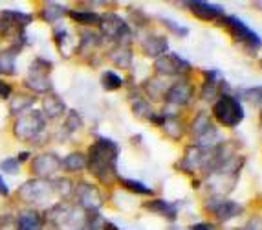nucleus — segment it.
Returning <instances> with one entry per match:
<instances>
[{
    "label": "nucleus",
    "instance_id": "obj_1",
    "mask_svg": "<svg viewBox=\"0 0 262 230\" xmlns=\"http://www.w3.org/2000/svg\"><path fill=\"white\" fill-rule=\"evenodd\" d=\"M118 146L112 140L99 138V140L90 147L88 153V168L94 171L96 177H110L116 175V160H118Z\"/></svg>",
    "mask_w": 262,
    "mask_h": 230
},
{
    "label": "nucleus",
    "instance_id": "obj_2",
    "mask_svg": "<svg viewBox=\"0 0 262 230\" xmlns=\"http://www.w3.org/2000/svg\"><path fill=\"white\" fill-rule=\"evenodd\" d=\"M213 116L226 127H235L244 118V111L238 100L231 96H220V100L213 105Z\"/></svg>",
    "mask_w": 262,
    "mask_h": 230
},
{
    "label": "nucleus",
    "instance_id": "obj_3",
    "mask_svg": "<svg viewBox=\"0 0 262 230\" xmlns=\"http://www.w3.org/2000/svg\"><path fill=\"white\" fill-rule=\"evenodd\" d=\"M224 24L229 30L233 37H235L238 43L246 45L249 50H258L262 46V39L255 33L253 30H249L242 21H238L236 17H224Z\"/></svg>",
    "mask_w": 262,
    "mask_h": 230
},
{
    "label": "nucleus",
    "instance_id": "obj_4",
    "mask_svg": "<svg viewBox=\"0 0 262 230\" xmlns=\"http://www.w3.org/2000/svg\"><path fill=\"white\" fill-rule=\"evenodd\" d=\"M154 68L160 74L174 75V74H185V72H189L191 70V65L172 53V55H160L156 59V63H154Z\"/></svg>",
    "mask_w": 262,
    "mask_h": 230
},
{
    "label": "nucleus",
    "instance_id": "obj_5",
    "mask_svg": "<svg viewBox=\"0 0 262 230\" xmlns=\"http://www.w3.org/2000/svg\"><path fill=\"white\" fill-rule=\"evenodd\" d=\"M62 169V160H59L55 155H40L31 162V173H35L37 177H50L55 171Z\"/></svg>",
    "mask_w": 262,
    "mask_h": 230
},
{
    "label": "nucleus",
    "instance_id": "obj_6",
    "mask_svg": "<svg viewBox=\"0 0 262 230\" xmlns=\"http://www.w3.org/2000/svg\"><path fill=\"white\" fill-rule=\"evenodd\" d=\"M42 217L35 210H24L17 216V230H42Z\"/></svg>",
    "mask_w": 262,
    "mask_h": 230
},
{
    "label": "nucleus",
    "instance_id": "obj_7",
    "mask_svg": "<svg viewBox=\"0 0 262 230\" xmlns=\"http://www.w3.org/2000/svg\"><path fill=\"white\" fill-rule=\"evenodd\" d=\"M192 96V89L189 83H176L172 85L169 90H167L165 94V100L167 103H176V105H180V103H187L189 100H191Z\"/></svg>",
    "mask_w": 262,
    "mask_h": 230
},
{
    "label": "nucleus",
    "instance_id": "obj_8",
    "mask_svg": "<svg viewBox=\"0 0 262 230\" xmlns=\"http://www.w3.org/2000/svg\"><path fill=\"white\" fill-rule=\"evenodd\" d=\"M189 8L192 9V13L196 15V17L204 18V21H214V18L224 17L222 8L213 4H206V2H192V4H189Z\"/></svg>",
    "mask_w": 262,
    "mask_h": 230
},
{
    "label": "nucleus",
    "instance_id": "obj_9",
    "mask_svg": "<svg viewBox=\"0 0 262 230\" xmlns=\"http://www.w3.org/2000/svg\"><path fill=\"white\" fill-rule=\"evenodd\" d=\"M209 210L216 214V217H219L220 221H227V219H231L233 216H236V214L242 212V208L238 206V204L229 203V201H220V204L209 208Z\"/></svg>",
    "mask_w": 262,
    "mask_h": 230
},
{
    "label": "nucleus",
    "instance_id": "obj_10",
    "mask_svg": "<svg viewBox=\"0 0 262 230\" xmlns=\"http://www.w3.org/2000/svg\"><path fill=\"white\" fill-rule=\"evenodd\" d=\"M145 208H147V210H152V212H156V214H162V216H165L167 219H170V221L174 219L176 212H178L174 204L167 203V201H160V199L147 203V204H145Z\"/></svg>",
    "mask_w": 262,
    "mask_h": 230
},
{
    "label": "nucleus",
    "instance_id": "obj_11",
    "mask_svg": "<svg viewBox=\"0 0 262 230\" xmlns=\"http://www.w3.org/2000/svg\"><path fill=\"white\" fill-rule=\"evenodd\" d=\"M84 166H86V159H84V155H81V153H72V155H68L62 160V168L72 173L81 171Z\"/></svg>",
    "mask_w": 262,
    "mask_h": 230
},
{
    "label": "nucleus",
    "instance_id": "obj_12",
    "mask_svg": "<svg viewBox=\"0 0 262 230\" xmlns=\"http://www.w3.org/2000/svg\"><path fill=\"white\" fill-rule=\"evenodd\" d=\"M70 17L74 18L75 23L81 24H97L101 23V17L96 11H83V9H72Z\"/></svg>",
    "mask_w": 262,
    "mask_h": 230
},
{
    "label": "nucleus",
    "instance_id": "obj_13",
    "mask_svg": "<svg viewBox=\"0 0 262 230\" xmlns=\"http://www.w3.org/2000/svg\"><path fill=\"white\" fill-rule=\"evenodd\" d=\"M167 50V41L163 37H150L145 45V52L149 55H162Z\"/></svg>",
    "mask_w": 262,
    "mask_h": 230
},
{
    "label": "nucleus",
    "instance_id": "obj_14",
    "mask_svg": "<svg viewBox=\"0 0 262 230\" xmlns=\"http://www.w3.org/2000/svg\"><path fill=\"white\" fill-rule=\"evenodd\" d=\"M101 83H103V87H105L106 90H118L123 85V78L116 74V72L106 70L101 75Z\"/></svg>",
    "mask_w": 262,
    "mask_h": 230
},
{
    "label": "nucleus",
    "instance_id": "obj_15",
    "mask_svg": "<svg viewBox=\"0 0 262 230\" xmlns=\"http://www.w3.org/2000/svg\"><path fill=\"white\" fill-rule=\"evenodd\" d=\"M119 182H121V184L125 186V190H128L130 194H138V195H150V194H152V190H150V188H147V186L141 184V182H138V181H130V179H119Z\"/></svg>",
    "mask_w": 262,
    "mask_h": 230
},
{
    "label": "nucleus",
    "instance_id": "obj_16",
    "mask_svg": "<svg viewBox=\"0 0 262 230\" xmlns=\"http://www.w3.org/2000/svg\"><path fill=\"white\" fill-rule=\"evenodd\" d=\"M44 109H46V114L48 118H57V116H61L62 111H64V103L61 100H46L44 102Z\"/></svg>",
    "mask_w": 262,
    "mask_h": 230
},
{
    "label": "nucleus",
    "instance_id": "obj_17",
    "mask_svg": "<svg viewBox=\"0 0 262 230\" xmlns=\"http://www.w3.org/2000/svg\"><path fill=\"white\" fill-rule=\"evenodd\" d=\"M209 129H211V125H209V118H207V114H200L196 120H194V124H192V131L196 133L198 138H200L202 135H206Z\"/></svg>",
    "mask_w": 262,
    "mask_h": 230
},
{
    "label": "nucleus",
    "instance_id": "obj_18",
    "mask_svg": "<svg viewBox=\"0 0 262 230\" xmlns=\"http://www.w3.org/2000/svg\"><path fill=\"white\" fill-rule=\"evenodd\" d=\"M0 166H2V169L8 173H17L18 168H20V164L17 162V159H6Z\"/></svg>",
    "mask_w": 262,
    "mask_h": 230
},
{
    "label": "nucleus",
    "instance_id": "obj_19",
    "mask_svg": "<svg viewBox=\"0 0 262 230\" xmlns=\"http://www.w3.org/2000/svg\"><path fill=\"white\" fill-rule=\"evenodd\" d=\"M11 90H13L11 89V85L0 80V100H8L9 94H11Z\"/></svg>",
    "mask_w": 262,
    "mask_h": 230
},
{
    "label": "nucleus",
    "instance_id": "obj_20",
    "mask_svg": "<svg viewBox=\"0 0 262 230\" xmlns=\"http://www.w3.org/2000/svg\"><path fill=\"white\" fill-rule=\"evenodd\" d=\"M163 23H165L167 26H172V28H170V30L174 31V33H178V35H187V28H184V26H178V24L170 23V21H163Z\"/></svg>",
    "mask_w": 262,
    "mask_h": 230
},
{
    "label": "nucleus",
    "instance_id": "obj_21",
    "mask_svg": "<svg viewBox=\"0 0 262 230\" xmlns=\"http://www.w3.org/2000/svg\"><path fill=\"white\" fill-rule=\"evenodd\" d=\"M9 194H11V191H9V186L6 184L4 177L0 175V195H2V197H9Z\"/></svg>",
    "mask_w": 262,
    "mask_h": 230
},
{
    "label": "nucleus",
    "instance_id": "obj_22",
    "mask_svg": "<svg viewBox=\"0 0 262 230\" xmlns=\"http://www.w3.org/2000/svg\"><path fill=\"white\" fill-rule=\"evenodd\" d=\"M192 230H214V226L209 225V223H200V225L192 226Z\"/></svg>",
    "mask_w": 262,
    "mask_h": 230
}]
</instances>
